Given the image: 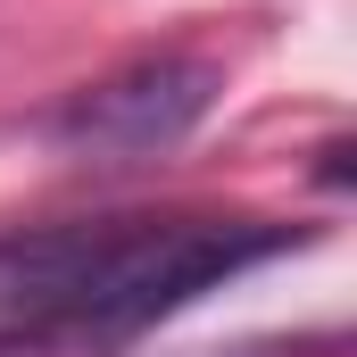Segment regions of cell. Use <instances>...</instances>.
I'll use <instances>...</instances> for the list:
<instances>
[{"label": "cell", "instance_id": "cell-2", "mask_svg": "<svg viewBox=\"0 0 357 357\" xmlns=\"http://www.w3.org/2000/svg\"><path fill=\"white\" fill-rule=\"evenodd\" d=\"M225 91V67L199 59V50H150V59H125L116 75L67 91L50 108V142L84 167H142V158H167L183 150L208 108Z\"/></svg>", "mask_w": 357, "mask_h": 357}, {"label": "cell", "instance_id": "cell-1", "mask_svg": "<svg viewBox=\"0 0 357 357\" xmlns=\"http://www.w3.org/2000/svg\"><path fill=\"white\" fill-rule=\"evenodd\" d=\"M291 250L266 216H91L0 233V357H108Z\"/></svg>", "mask_w": 357, "mask_h": 357}]
</instances>
